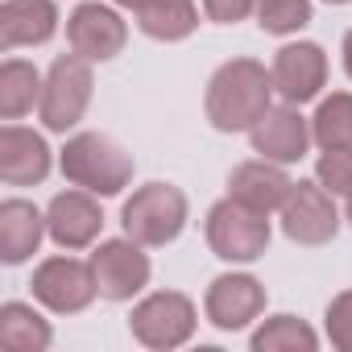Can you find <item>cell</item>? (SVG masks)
Masks as SVG:
<instances>
[{
  "instance_id": "cell-4",
  "label": "cell",
  "mask_w": 352,
  "mask_h": 352,
  "mask_svg": "<svg viewBox=\"0 0 352 352\" xmlns=\"http://www.w3.org/2000/svg\"><path fill=\"white\" fill-rule=\"evenodd\" d=\"M204 236H208V249L220 261H228V265H253L270 249V216L253 212V208H245L241 199L228 195V199L212 204V212L204 220Z\"/></svg>"
},
{
  "instance_id": "cell-20",
  "label": "cell",
  "mask_w": 352,
  "mask_h": 352,
  "mask_svg": "<svg viewBox=\"0 0 352 352\" xmlns=\"http://www.w3.org/2000/svg\"><path fill=\"white\" fill-rule=\"evenodd\" d=\"M137 30L153 42H183L199 30L195 0H145L137 9Z\"/></svg>"
},
{
  "instance_id": "cell-22",
  "label": "cell",
  "mask_w": 352,
  "mask_h": 352,
  "mask_svg": "<svg viewBox=\"0 0 352 352\" xmlns=\"http://www.w3.org/2000/svg\"><path fill=\"white\" fill-rule=\"evenodd\" d=\"M249 348L253 352H315L319 348V331L298 319V315H270L261 319V327L249 336Z\"/></svg>"
},
{
  "instance_id": "cell-23",
  "label": "cell",
  "mask_w": 352,
  "mask_h": 352,
  "mask_svg": "<svg viewBox=\"0 0 352 352\" xmlns=\"http://www.w3.org/2000/svg\"><path fill=\"white\" fill-rule=\"evenodd\" d=\"M311 137L319 149L352 145V91H331L319 100V108L311 116Z\"/></svg>"
},
{
  "instance_id": "cell-15",
  "label": "cell",
  "mask_w": 352,
  "mask_h": 352,
  "mask_svg": "<svg viewBox=\"0 0 352 352\" xmlns=\"http://www.w3.org/2000/svg\"><path fill=\"white\" fill-rule=\"evenodd\" d=\"M50 166H54V153L42 133L17 120L0 129V179H5V187H38L50 179Z\"/></svg>"
},
{
  "instance_id": "cell-21",
  "label": "cell",
  "mask_w": 352,
  "mask_h": 352,
  "mask_svg": "<svg viewBox=\"0 0 352 352\" xmlns=\"http://www.w3.org/2000/svg\"><path fill=\"white\" fill-rule=\"evenodd\" d=\"M42 83L46 75L25 63V58H5L0 63V116L5 120H21L42 104Z\"/></svg>"
},
{
  "instance_id": "cell-9",
  "label": "cell",
  "mask_w": 352,
  "mask_h": 352,
  "mask_svg": "<svg viewBox=\"0 0 352 352\" xmlns=\"http://www.w3.org/2000/svg\"><path fill=\"white\" fill-rule=\"evenodd\" d=\"M87 261H91L100 298H108V302H133L149 286V278H153V265L145 257V245H137L133 236L100 241Z\"/></svg>"
},
{
  "instance_id": "cell-29",
  "label": "cell",
  "mask_w": 352,
  "mask_h": 352,
  "mask_svg": "<svg viewBox=\"0 0 352 352\" xmlns=\"http://www.w3.org/2000/svg\"><path fill=\"white\" fill-rule=\"evenodd\" d=\"M112 5H116V9H133V13H137V9L145 5V0H112Z\"/></svg>"
},
{
  "instance_id": "cell-27",
  "label": "cell",
  "mask_w": 352,
  "mask_h": 352,
  "mask_svg": "<svg viewBox=\"0 0 352 352\" xmlns=\"http://www.w3.org/2000/svg\"><path fill=\"white\" fill-rule=\"evenodd\" d=\"M257 5H261V0H204V13L216 25H236L245 17H253Z\"/></svg>"
},
{
  "instance_id": "cell-5",
  "label": "cell",
  "mask_w": 352,
  "mask_h": 352,
  "mask_svg": "<svg viewBox=\"0 0 352 352\" xmlns=\"http://www.w3.org/2000/svg\"><path fill=\"white\" fill-rule=\"evenodd\" d=\"M91 91H96V75H91V63L83 54H58L46 71V83H42V104H38V116L50 133H71L87 108H91Z\"/></svg>"
},
{
  "instance_id": "cell-11",
  "label": "cell",
  "mask_w": 352,
  "mask_h": 352,
  "mask_svg": "<svg viewBox=\"0 0 352 352\" xmlns=\"http://www.w3.org/2000/svg\"><path fill=\"white\" fill-rule=\"evenodd\" d=\"M270 75H274V91L286 100V104H311L323 96L327 87V54L319 42H286L274 63H270Z\"/></svg>"
},
{
  "instance_id": "cell-13",
  "label": "cell",
  "mask_w": 352,
  "mask_h": 352,
  "mask_svg": "<svg viewBox=\"0 0 352 352\" xmlns=\"http://www.w3.org/2000/svg\"><path fill=\"white\" fill-rule=\"evenodd\" d=\"M204 315L220 331H245L265 315V286L253 274H220L204 294Z\"/></svg>"
},
{
  "instance_id": "cell-24",
  "label": "cell",
  "mask_w": 352,
  "mask_h": 352,
  "mask_svg": "<svg viewBox=\"0 0 352 352\" xmlns=\"http://www.w3.org/2000/svg\"><path fill=\"white\" fill-rule=\"evenodd\" d=\"M315 17L311 0H261L257 5V25L274 38H286V34H298L307 30Z\"/></svg>"
},
{
  "instance_id": "cell-16",
  "label": "cell",
  "mask_w": 352,
  "mask_h": 352,
  "mask_svg": "<svg viewBox=\"0 0 352 352\" xmlns=\"http://www.w3.org/2000/svg\"><path fill=\"white\" fill-rule=\"evenodd\" d=\"M290 187H294V179L286 174V166H282V162H270V157L241 162V166L232 170V179H228V195L241 199V204L253 208V212H265V216L282 212Z\"/></svg>"
},
{
  "instance_id": "cell-12",
  "label": "cell",
  "mask_w": 352,
  "mask_h": 352,
  "mask_svg": "<svg viewBox=\"0 0 352 352\" xmlns=\"http://www.w3.org/2000/svg\"><path fill=\"white\" fill-rule=\"evenodd\" d=\"M46 232L58 249L67 253H79V249H91L104 232V212H100V195L83 191V187H71V191H58L46 208Z\"/></svg>"
},
{
  "instance_id": "cell-2",
  "label": "cell",
  "mask_w": 352,
  "mask_h": 352,
  "mask_svg": "<svg viewBox=\"0 0 352 352\" xmlns=\"http://www.w3.org/2000/svg\"><path fill=\"white\" fill-rule=\"evenodd\" d=\"M58 166H63V179L71 187H83L100 199H112L120 195L129 183H133V153H124L112 137L104 133H75L63 153H58Z\"/></svg>"
},
{
  "instance_id": "cell-7",
  "label": "cell",
  "mask_w": 352,
  "mask_h": 352,
  "mask_svg": "<svg viewBox=\"0 0 352 352\" xmlns=\"http://www.w3.org/2000/svg\"><path fill=\"white\" fill-rule=\"evenodd\" d=\"M30 290H34V298H38L46 311H54V315H79V311H87V307L100 298L91 261H79V257H71L67 249H63L58 257H46V261L34 270Z\"/></svg>"
},
{
  "instance_id": "cell-28",
  "label": "cell",
  "mask_w": 352,
  "mask_h": 352,
  "mask_svg": "<svg viewBox=\"0 0 352 352\" xmlns=\"http://www.w3.org/2000/svg\"><path fill=\"white\" fill-rule=\"evenodd\" d=\"M340 54H344V71H348V79H352V30L344 34V50H340Z\"/></svg>"
},
{
  "instance_id": "cell-3",
  "label": "cell",
  "mask_w": 352,
  "mask_h": 352,
  "mask_svg": "<svg viewBox=\"0 0 352 352\" xmlns=\"http://www.w3.org/2000/svg\"><path fill=\"white\" fill-rule=\"evenodd\" d=\"M187 220H191V204H187V195L174 187V183H145L120 208L124 236H133L145 249L174 245V241L183 236Z\"/></svg>"
},
{
  "instance_id": "cell-31",
  "label": "cell",
  "mask_w": 352,
  "mask_h": 352,
  "mask_svg": "<svg viewBox=\"0 0 352 352\" xmlns=\"http://www.w3.org/2000/svg\"><path fill=\"white\" fill-rule=\"evenodd\" d=\"M323 5H352V0H323Z\"/></svg>"
},
{
  "instance_id": "cell-6",
  "label": "cell",
  "mask_w": 352,
  "mask_h": 352,
  "mask_svg": "<svg viewBox=\"0 0 352 352\" xmlns=\"http://www.w3.org/2000/svg\"><path fill=\"white\" fill-rule=\"evenodd\" d=\"M199 327V311L183 290H153L145 294L133 315H129V331L137 344L153 348V352H170L183 348Z\"/></svg>"
},
{
  "instance_id": "cell-18",
  "label": "cell",
  "mask_w": 352,
  "mask_h": 352,
  "mask_svg": "<svg viewBox=\"0 0 352 352\" xmlns=\"http://www.w3.org/2000/svg\"><path fill=\"white\" fill-rule=\"evenodd\" d=\"M46 232V212H38L30 199H5L0 204V261L21 265L42 249Z\"/></svg>"
},
{
  "instance_id": "cell-1",
  "label": "cell",
  "mask_w": 352,
  "mask_h": 352,
  "mask_svg": "<svg viewBox=\"0 0 352 352\" xmlns=\"http://www.w3.org/2000/svg\"><path fill=\"white\" fill-rule=\"evenodd\" d=\"M274 75L257 58H228L204 91V112L220 133H249L274 104Z\"/></svg>"
},
{
  "instance_id": "cell-8",
  "label": "cell",
  "mask_w": 352,
  "mask_h": 352,
  "mask_svg": "<svg viewBox=\"0 0 352 352\" xmlns=\"http://www.w3.org/2000/svg\"><path fill=\"white\" fill-rule=\"evenodd\" d=\"M278 216H282V232L302 249H319V245L336 241V232L344 224L336 212V195L319 179H298Z\"/></svg>"
},
{
  "instance_id": "cell-17",
  "label": "cell",
  "mask_w": 352,
  "mask_h": 352,
  "mask_svg": "<svg viewBox=\"0 0 352 352\" xmlns=\"http://www.w3.org/2000/svg\"><path fill=\"white\" fill-rule=\"evenodd\" d=\"M58 5L54 0H5L0 5V50L17 46H46L58 34Z\"/></svg>"
},
{
  "instance_id": "cell-14",
  "label": "cell",
  "mask_w": 352,
  "mask_h": 352,
  "mask_svg": "<svg viewBox=\"0 0 352 352\" xmlns=\"http://www.w3.org/2000/svg\"><path fill=\"white\" fill-rule=\"evenodd\" d=\"M249 141H253V153L270 157V162H282V166H294L307 157L311 149V120L298 112V104H274L253 129H249Z\"/></svg>"
},
{
  "instance_id": "cell-25",
  "label": "cell",
  "mask_w": 352,
  "mask_h": 352,
  "mask_svg": "<svg viewBox=\"0 0 352 352\" xmlns=\"http://www.w3.org/2000/svg\"><path fill=\"white\" fill-rule=\"evenodd\" d=\"M315 179L331 191V195H352V145H340V149H323L319 162H315Z\"/></svg>"
},
{
  "instance_id": "cell-10",
  "label": "cell",
  "mask_w": 352,
  "mask_h": 352,
  "mask_svg": "<svg viewBox=\"0 0 352 352\" xmlns=\"http://www.w3.org/2000/svg\"><path fill=\"white\" fill-rule=\"evenodd\" d=\"M129 42V21L116 13V5L83 0L67 17V46L83 54L87 63H112Z\"/></svg>"
},
{
  "instance_id": "cell-30",
  "label": "cell",
  "mask_w": 352,
  "mask_h": 352,
  "mask_svg": "<svg viewBox=\"0 0 352 352\" xmlns=\"http://www.w3.org/2000/svg\"><path fill=\"white\" fill-rule=\"evenodd\" d=\"M344 220L352 224V195H348V208H344Z\"/></svg>"
},
{
  "instance_id": "cell-26",
  "label": "cell",
  "mask_w": 352,
  "mask_h": 352,
  "mask_svg": "<svg viewBox=\"0 0 352 352\" xmlns=\"http://www.w3.org/2000/svg\"><path fill=\"white\" fill-rule=\"evenodd\" d=\"M323 331L331 340V348L340 352H352V290H340L327 311H323Z\"/></svg>"
},
{
  "instance_id": "cell-19",
  "label": "cell",
  "mask_w": 352,
  "mask_h": 352,
  "mask_svg": "<svg viewBox=\"0 0 352 352\" xmlns=\"http://www.w3.org/2000/svg\"><path fill=\"white\" fill-rule=\"evenodd\" d=\"M0 344L9 352H46L54 344V327L34 302L9 298L0 307Z\"/></svg>"
}]
</instances>
